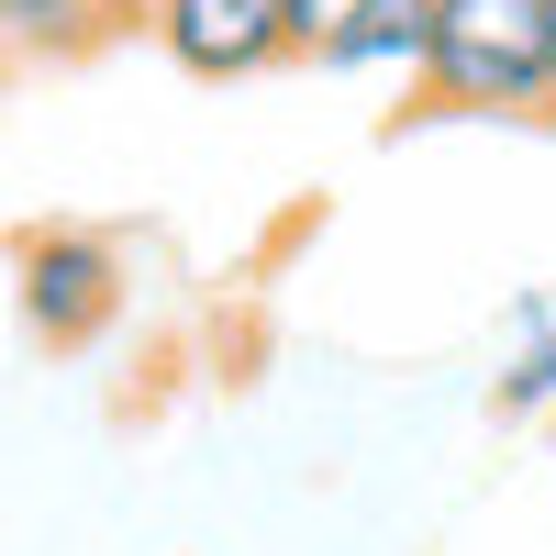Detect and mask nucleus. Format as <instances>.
Here are the masks:
<instances>
[{
  "label": "nucleus",
  "mask_w": 556,
  "mask_h": 556,
  "mask_svg": "<svg viewBox=\"0 0 556 556\" xmlns=\"http://www.w3.org/2000/svg\"><path fill=\"white\" fill-rule=\"evenodd\" d=\"M101 45H112L101 0H0V67H78Z\"/></svg>",
  "instance_id": "nucleus-5"
},
{
  "label": "nucleus",
  "mask_w": 556,
  "mask_h": 556,
  "mask_svg": "<svg viewBox=\"0 0 556 556\" xmlns=\"http://www.w3.org/2000/svg\"><path fill=\"white\" fill-rule=\"evenodd\" d=\"M146 34L167 45V67L201 78V89H235V78H267L278 56H301L278 0H156Z\"/></svg>",
  "instance_id": "nucleus-3"
},
{
  "label": "nucleus",
  "mask_w": 556,
  "mask_h": 556,
  "mask_svg": "<svg viewBox=\"0 0 556 556\" xmlns=\"http://www.w3.org/2000/svg\"><path fill=\"white\" fill-rule=\"evenodd\" d=\"M424 34H434V0H334L312 56L345 67V78H412L424 67Z\"/></svg>",
  "instance_id": "nucleus-4"
},
{
  "label": "nucleus",
  "mask_w": 556,
  "mask_h": 556,
  "mask_svg": "<svg viewBox=\"0 0 556 556\" xmlns=\"http://www.w3.org/2000/svg\"><path fill=\"white\" fill-rule=\"evenodd\" d=\"M12 301H23V334L45 356H89L123 323L134 267H123L112 235H89V223H34V235L12 245Z\"/></svg>",
  "instance_id": "nucleus-2"
},
{
  "label": "nucleus",
  "mask_w": 556,
  "mask_h": 556,
  "mask_svg": "<svg viewBox=\"0 0 556 556\" xmlns=\"http://www.w3.org/2000/svg\"><path fill=\"white\" fill-rule=\"evenodd\" d=\"M490 412H501V424L556 412V312H545V301H523V345H513V367L490 379Z\"/></svg>",
  "instance_id": "nucleus-6"
},
{
  "label": "nucleus",
  "mask_w": 556,
  "mask_h": 556,
  "mask_svg": "<svg viewBox=\"0 0 556 556\" xmlns=\"http://www.w3.org/2000/svg\"><path fill=\"white\" fill-rule=\"evenodd\" d=\"M146 12H156V0H101V23H112V34H146Z\"/></svg>",
  "instance_id": "nucleus-8"
},
{
  "label": "nucleus",
  "mask_w": 556,
  "mask_h": 556,
  "mask_svg": "<svg viewBox=\"0 0 556 556\" xmlns=\"http://www.w3.org/2000/svg\"><path fill=\"white\" fill-rule=\"evenodd\" d=\"M545 45H556V0H434L401 112L412 123H545Z\"/></svg>",
  "instance_id": "nucleus-1"
},
{
  "label": "nucleus",
  "mask_w": 556,
  "mask_h": 556,
  "mask_svg": "<svg viewBox=\"0 0 556 556\" xmlns=\"http://www.w3.org/2000/svg\"><path fill=\"white\" fill-rule=\"evenodd\" d=\"M545 123H556V45H545Z\"/></svg>",
  "instance_id": "nucleus-9"
},
{
  "label": "nucleus",
  "mask_w": 556,
  "mask_h": 556,
  "mask_svg": "<svg viewBox=\"0 0 556 556\" xmlns=\"http://www.w3.org/2000/svg\"><path fill=\"white\" fill-rule=\"evenodd\" d=\"M278 12H290V45H301V56H312V34L334 23V0H278Z\"/></svg>",
  "instance_id": "nucleus-7"
}]
</instances>
